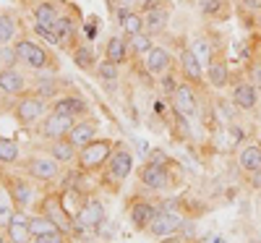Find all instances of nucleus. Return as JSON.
I'll return each instance as SVG.
<instances>
[{
  "mask_svg": "<svg viewBox=\"0 0 261 243\" xmlns=\"http://www.w3.org/2000/svg\"><path fill=\"white\" fill-rule=\"evenodd\" d=\"M115 147L118 144L110 141V139H94L86 147H81L79 149V167H81V173H94V170L105 167L107 160L113 157Z\"/></svg>",
  "mask_w": 261,
  "mask_h": 243,
  "instance_id": "obj_1",
  "label": "nucleus"
},
{
  "mask_svg": "<svg viewBox=\"0 0 261 243\" xmlns=\"http://www.w3.org/2000/svg\"><path fill=\"white\" fill-rule=\"evenodd\" d=\"M24 170L27 175H32L34 181H55L58 173H60V162L53 157V154H34L24 162Z\"/></svg>",
  "mask_w": 261,
  "mask_h": 243,
  "instance_id": "obj_2",
  "label": "nucleus"
},
{
  "mask_svg": "<svg viewBox=\"0 0 261 243\" xmlns=\"http://www.w3.org/2000/svg\"><path fill=\"white\" fill-rule=\"evenodd\" d=\"M76 126V118L73 115H63V113H50L42 123V134L53 141H60V139H68L71 128Z\"/></svg>",
  "mask_w": 261,
  "mask_h": 243,
  "instance_id": "obj_3",
  "label": "nucleus"
},
{
  "mask_svg": "<svg viewBox=\"0 0 261 243\" xmlns=\"http://www.w3.org/2000/svg\"><path fill=\"white\" fill-rule=\"evenodd\" d=\"M6 235H8L11 243H29V240H34L32 228H29V214H27L24 209H16V212L8 217Z\"/></svg>",
  "mask_w": 261,
  "mask_h": 243,
  "instance_id": "obj_4",
  "label": "nucleus"
},
{
  "mask_svg": "<svg viewBox=\"0 0 261 243\" xmlns=\"http://www.w3.org/2000/svg\"><path fill=\"white\" fill-rule=\"evenodd\" d=\"M130 173H134V154L125 147H115L113 157L107 160V175H110L113 181H125Z\"/></svg>",
  "mask_w": 261,
  "mask_h": 243,
  "instance_id": "obj_5",
  "label": "nucleus"
},
{
  "mask_svg": "<svg viewBox=\"0 0 261 243\" xmlns=\"http://www.w3.org/2000/svg\"><path fill=\"white\" fill-rule=\"evenodd\" d=\"M139 175H141V183L146 188H151V191H165V188L172 186V178H170L167 167L160 165V162H146Z\"/></svg>",
  "mask_w": 261,
  "mask_h": 243,
  "instance_id": "obj_6",
  "label": "nucleus"
},
{
  "mask_svg": "<svg viewBox=\"0 0 261 243\" xmlns=\"http://www.w3.org/2000/svg\"><path fill=\"white\" fill-rule=\"evenodd\" d=\"M105 217V207L99 199H89L79 207V212L73 214V225L76 228H99Z\"/></svg>",
  "mask_w": 261,
  "mask_h": 243,
  "instance_id": "obj_7",
  "label": "nucleus"
},
{
  "mask_svg": "<svg viewBox=\"0 0 261 243\" xmlns=\"http://www.w3.org/2000/svg\"><path fill=\"white\" fill-rule=\"evenodd\" d=\"M183 228V217H178L175 212H157V217L151 220V225H149V233L151 235H157V238H170V235H175L178 230Z\"/></svg>",
  "mask_w": 261,
  "mask_h": 243,
  "instance_id": "obj_8",
  "label": "nucleus"
},
{
  "mask_svg": "<svg viewBox=\"0 0 261 243\" xmlns=\"http://www.w3.org/2000/svg\"><path fill=\"white\" fill-rule=\"evenodd\" d=\"M16 55H18V60L21 63H27L29 68H45L47 65V53L42 50L39 45H34V42H27V39H21V42H16Z\"/></svg>",
  "mask_w": 261,
  "mask_h": 243,
  "instance_id": "obj_9",
  "label": "nucleus"
},
{
  "mask_svg": "<svg viewBox=\"0 0 261 243\" xmlns=\"http://www.w3.org/2000/svg\"><path fill=\"white\" fill-rule=\"evenodd\" d=\"M172 110H175V115H183V118L196 115L199 102H196V94L188 84H180L175 89V94H172Z\"/></svg>",
  "mask_w": 261,
  "mask_h": 243,
  "instance_id": "obj_10",
  "label": "nucleus"
},
{
  "mask_svg": "<svg viewBox=\"0 0 261 243\" xmlns=\"http://www.w3.org/2000/svg\"><path fill=\"white\" fill-rule=\"evenodd\" d=\"M45 113V100L42 97H24L16 105V118L21 123H34L37 118H42Z\"/></svg>",
  "mask_w": 261,
  "mask_h": 243,
  "instance_id": "obj_11",
  "label": "nucleus"
},
{
  "mask_svg": "<svg viewBox=\"0 0 261 243\" xmlns=\"http://www.w3.org/2000/svg\"><path fill=\"white\" fill-rule=\"evenodd\" d=\"M157 207L154 204H149V202H134L130 204V223H134V228H139V230H149V225H151V220L157 217Z\"/></svg>",
  "mask_w": 261,
  "mask_h": 243,
  "instance_id": "obj_12",
  "label": "nucleus"
},
{
  "mask_svg": "<svg viewBox=\"0 0 261 243\" xmlns=\"http://www.w3.org/2000/svg\"><path fill=\"white\" fill-rule=\"evenodd\" d=\"M94 139H97V123H94V120H81V123H76V126L71 128V134H68V141H71L76 149L86 147V144L94 141Z\"/></svg>",
  "mask_w": 261,
  "mask_h": 243,
  "instance_id": "obj_13",
  "label": "nucleus"
},
{
  "mask_svg": "<svg viewBox=\"0 0 261 243\" xmlns=\"http://www.w3.org/2000/svg\"><path fill=\"white\" fill-rule=\"evenodd\" d=\"M256 100H258V94H256V86L251 81H241L232 89V102L238 105V110H253Z\"/></svg>",
  "mask_w": 261,
  "mask_h": 243,
  "instance_id": "obj_14",
  "label": "nucleus"
},
{
  "mask_svg": "<svg viewBox=\"0 0 261 243\" xmlns=\"http://www.w3.org/2000/svg\"><path fill=\"white\" fill-rule=\"evenodd\" d=\"M167 18H170V13H167V8H162V6L146 8V13H144V27H146L149 34H157V32H162V29L167 27Z\"/></svg>",
  "mask_w": 261,
  "mask_h": 243,
  "instance_id": "obj_15",
  "label": "nucleus"
},
{
  "mask_svg": "<svg viewBox=\"0 0 261 243\" xmlns=\"http://www.w3.org/2000/svg\"><path fill=\"white\" fill-rule=\"evenodd\" d=\"M24 86H27V79L21 76L18 71H13V68L0 71V92H6V94H21V92H24Z\"/></svg>",
  "mask_w": 261,
  "mask_h": 243,
  "instance_id": "obj_16",
  "label": "nucleus"
},
{
  "mask_svg": "<svg viewBox=\"0 0 261 243\" xmlns=\"http://www.w3.org/2000/svg\"><path fill=\"white\" fill-rule=\"evenodd\" d=\"M238 165H241V170L248 173V175H251L253 170H258V167H261V147H258V144L243 147L241 154H238Z\"/></svg>",
  "mask_w": 261,
  "mask_h": 243,
  "instance_id": "obj_17",
  "label": "nucleus"
},
{
  "mask_svg": "<svg viewBox=\"0 0 261 243\" xmlns=\"http://www.w3.org/2000/svg\"><path fill=\"white\" fill-rule=\"evenodd\" d=\"M180 68H183V74H186L191 81H196V84L204 79V65H201L199 58L193 55V50H183V53H180Z\"/></svg>",
  "mask_w": 261,
  "mask_h": 243,
  "instance_id": "obj_18",
  "label": "nucleus"
},
{
  "mask_svg": "<svg viewBox=\"0 0 261 243\" xmlns=\"http://www.w3.org/2000/svg\"><path fill=\"white\" fill-rule=\"evenodd\" d=\"M53 113H63V115H86V102L81 97H60L53 105Z\"/></svg>",
  "mask_w": 261,
  "mask_h": 243,
  "instance_id": "obj_19",
  "label": "nucleus"
},
{
  "mask_svg": "<svg viewBox=\"0 0 261 243\" xmlns=\"http://www.w3.org/2000/svg\"><path fill=\"white\" fill-rule=\"evenodd\" d=\"M170 65V53L162 47H151L146 53V71L149 74H165Z\"/></svg>",
  "mask_w": 261,
  "mask_h": 243,
  "instance_id": "obj_20",
  "label": "nucleus"
},
{
  "mask_svg": "<svg viewBox=\"0 0 261 243\" xmlns=\"http://www.w3.org/2000/svg\"><path fill=\"white\" fill-rule=\"evenodd\" d=\"M29 228H32V235H34V238H37V235H45V233H53V230H60V225L55 223L53 217H47L45 212L29 217Z\"/></svg>",
  "mask_w": 261,
  "mask_h": 243,
  "instance_id": "obj_21",
  "label": "nucleus"
},
{
  "mask_svg": "<svg viewBox=\"0 0 261 243\" xmlns=\"http://www.w3.org/2000/svg\"><path fill=\"white\" fill-rule=\"evenodd\" d=\"M227 81H230L227 65L220 63V60H212V63H209V84L217 86V89H222V86H227Z\"/></svg>",
  "mask_w": 261,
  "mask_h": 243,
  "instance_id": "obj_22",
  "label": "nucleus"
},
{
  "mask_svg": "<svg viewBox=\"0 0 261 243\" xmlns=\"http://www.w3.org/2000/svg\"><path fill=\"white\" fill-rule=\"evenodd\" d=\"M50 154H53L58 162H71V160H76V147L68 139H60V141H53Z\"/></svg>",
  "mask_w": 261,
  "mask_h": 243,
  "instance_id": "obj_23",
  "label": "nucleus"
},
{
  "mask_svg": "<svg viewBox=\"0 0 261 243\" xmlns=\"http://www.w3.org/2000/svg\"><path fill=\"white\" fill-rule=\"evenodd\" d=\"M125 55H128V45H125L123 37H113L110 42H107V60L110 63L120 65L125 60Z\"/></svg>",
  "mask_w": 261,
  "mask_h": 243,
  "instance_id": "obj_24",
  "label": "nucleus"
},
{
  "mask_svg": "<svg viewBox=\"0 0 261 243\" xmlns=\"http://www.w3.org/2000/svg\"><path fill=\"white\" fill-rule=\"evenodd\" d=\"M8 193H11V199H13L16 204H27V202H29L32 188H29V183H27V181H21V178H11V181H8Z\"/></svg>",
  "mask_w": 261,
  "mask_h": 243,
  "instance_id": "obj_25",
  "label": "nucleus"
},
{
  "mask_svg": "<svg viewBox=\"0 0 261 243\" xmlns=\"http://www.w3.org/2000/svg\"><path fill=\"white\" fill-rule=\"evenodd\" d=\"M34 18H37V24L53 29V24L58 21V11H55L50 3H39V6L34 8Z\"/></svg>",
  "mask_w": 261,
  "mask_h": 243,
  "instance_id": "obj_26",
  "label": "nucleus"
},
{
  "mask_svg": "<svg viewBox=\"0 0 261 243\" xmlns=\"http://www.w3.org/2000/svg\"><path fill=\"white\" fill-rule=\"evenodd\" d=\"M118 24H120V29H123L125 34L134 37V34H141V32H144V16L130 11L125 18H120V21H118Z\"/></svg>",
  "mask_w": 261,
  "mask_h": 243,
  "instance_id": "obj_27",
  "label": "nucleus"
},
{
  "mask_svg": "<svg viewBox=\"0 0 261 243\" xmlns=\"http://www.w3.org/2000/svg\"><path fill=\"white\" fill-rule=\"evenodd\" d=\"M16 160H18V144L13 139H3V136H0V162L11 165Z\"/></svg>",
  "mask_w": 261,
  "mask_h": 243,
  "instance_id": "obj_28",
  "label": "nucleus"
},
{
  "mask_svg": "<svg viewBox=\"0 0 261 243\" xmlns=\"http://www.w3.org/2000/svg\"><path fill=\"white\" fill-rule=\"evenodd\" d=\"M53 32L60 37V45H63V42H68V39H73V24H71L65 16H63V18L58 16V21L53 24Z\"/></svg>",
  "mask_w": 261,
  "mask_h": 243,
  "instance_id": "obj_29",
  "label": "nucleus"
},
{
  "mask_svg": "<svg viewBox=\"0 0 261 243\" xmlns=\"http://www.w3.org/2000/svg\"><path fill=\"white\" fill-rule=\"evenodd\" d=\"M16 34V24H13V18L11 16H0V45H6V42H11Z\"/></svg>",
  "mask_w": 261,
  "mask_h": 243,
  "instance_id": "obj_30",
  "label": "nucleus"
},
{
  "mask_svg": "<svg viewBox=\"0 0 261 243\" xmlns=\"http://www.w3.org/2000/svg\"><path fill=\"white\" fill-rule=\"evenodd\" d=\"M193 55L201 60V65H209L212 63V45L206 39H196L193 42Z\"/></svg>",
  "mask_w": 261,
  "mask_h": 243,
  "instance_id": "obj_31",
  "label": "nucleus"
},
{
  "mask_svg": "<svg viewBox=\"0 0 261 243\" xmlns=\"http://www.w3.org/2000/svg\"><path fill=\"white\" fill-rule=\"evenodd\" d=\"M73 63L79 65V68H84V71H86V68H92V63H94L92 50H89V47H84V45L76 47V50H73Z\"/></svg>",
  "mask_w": 261,
  "mask_h": 243,
  "instance_id": "obj_32",
  "label": "nucleus"
},
{
  "mask_svg": "<svg viewBox=\"0 0 261 243\" xmlns=\"http://www.w3.org/2000/svg\"><path fill=\"white\" fill-rule=\"evenodd\" d=\"M16 209H13V202H11V193L6 188H0V220H6V223H8V217Z\"/></svg>",
  "mask_w": 261,
  "mask_h": 243,
  "instance_id": "obj_33",
  "label": "nucleus"
},
{
  "mask_svg": "<svg viewBox=\"0 0 261 243\" xmlns=\"http://www.w3.org/2000/svg\"><path fill=\"white\" fill-rule=\"evenodd\" d=\"M130 47H134V53H149L151 50V39H149V34H134L130 37Z\"/></svg>",
  "mask_w": 261,
  "mask_h": 243,
  "instance_id": "obj_34",
  "label": "nucleus"
},
{
  "mask_svg": "<svg viewBox=\"0 0 261 243\" xmlns=\"http://www.w3.org/2000/svg\"><path fill=\"white\" fill-rule=\"evenodd\" d=\"M97 76L105 79V81H115V79H118V65L110 63V60H107V63H99V65H97Z\"/></svg>",
  "mask_w": 261,
  "mask_h": 243,
  "instance_id": "obj_35",
  "label": "nucleus"
},
{
  "mask_svg": "<svg viewBox=\"0 0 261 243\" xmlns=\"http://www.w3.org/2000/svg\"><path fill=\"white\" fill-rule=\"evenodd\" d=\"M34 243H68V238H65V230H53L45 235H37Z\"/></svg>",
  "mask_w": 261,
  "mask_h": 243,
  "instance_id": "obj_36",
  "label": "nucleus"
},
{
  "mask_svg": "<svg viewBox=\"0 0 261 243\" xmlns=\"http://www.w3.org/2000/svg\"><path fill=\"white\" fill-rule=\"evenodd\" d=\"M50 94H55V81L53 79H39L37 81V97H50Z\"/></svg>",
  "mask_w": 261,
  "mask_h": 243,
  "instance_id": "obj_37",
  "label": "nucleus"
},
{
  "mask_svg": "<svg viewBox=\"0 0 261 243\" xmlns=\"http://www.w3.org/2000/svg\"><path fill=\"white\" fill-rule=\"evenodd\" d=\"M34 32H37V34H39L42 39H47L50 45H60V37H58V34L53 32V29H47V27H42V24H37V27H34Z\"/></svg>",
  "mask_w": 261,
  "mask_h": 243,
  "instance_id": "obj_38",
  "label": "nucleus"
},
{
  "mask_svg": "<svg viewBox=\"0 0 261 243\" xmlns=\"http://www.w3.org/2000/svg\"><path fill=\"white\" fill-rule=\"evenodd\" d=\"M160 89L172 97V94H175V89H178V84H175V79H172V76H162L160 79Z\"/></svg>",
  "mask_w": 261,
  "mask_h": 243,
  "instance_id": "obj_39",
  "label": "nucleus"
},
{
  "mask_svg": "<svg viewBox=\"0 0 261 243\" xmlns=\"http://www.w3.org/2000/svg\"><path fill=\"white\" fill-rule=\"evenodd\" d=\"M204 13H214V11H220V0H201V6H199Z\"/></svg>",
  "mask_w": 261,
  "mask_h": 243,
  "instance_id": "obj_40",
  "label": "nucleus"
},
{
  "mask_svg": "<svg viewBox=\"0 0 261 243\" xmlns=\"http://www.w3.org/2000/svg\"><path fill=\"white\" fill-rule=\"evenodd\" d=\"M251 186H253V188H261V167L251 173Z\"/></svg>",
  "mask_w": 261,
  "mask_h": 243,
  "instance_id": "obj_41",
  "label": "nucleus"
},
{
  "mask_svg": "<svg viewBox=\"0 0 261 243\" xmlns=\"http://www.w3.org/2000/svg\"><path fill=\"white\" fill-rule=\"evenodd\" d=\"M120 3H123L125 8H134V6H139V3H144V0H120Z\"/></svg>",
  "mask_w": 261,
  "mask_h": 243,
  "instance_id": "obj_42",
  "label": "nucleus"
},
{
  "mask_svg": "<svg viewBox=\"0 0 261 243\" xmlns=\"http://www.w3.org/2000/svg\"><path fill=\"white\" fill-rule=\"evenodd\" d=\"M206 243H227V240H225V238H220V235H214V238H209Z\"/></svg>",
  "mask_w": 261,
  "mask_h": 243,
  "instance_id": "obj_43",
  "label": "nucleus"
},
{
  "mask_svg": "<svg viewBox=\"0 0 261 243\" xmlns=\"http://www.w3.org/2000/svg\"><path fill=\"white\" fill-rule=\"evenodd\" d=\"M246 6H251V8H258V0H243Z\"/></svg>",
  "mask_w": 261,
  "mask_h": 243,
  "instance_id": "obj_44",
  "label": "nucleus"
},
{
  "mask_svg": "<svg viewBox=\"0 0 261 243\" xmlns=\"http://www.w3.org/2000/svg\"><path fill=\"white\" fill-rule=\"evenodd\" d=\"M0 243H6V235L3 233H0Z\"/></svg>",
  "mask_w": 261,
  "mask_h": 243,
  "instance_id": "obj_45",
  "label": "nucleus"
},
{
  "mask_svg": "<svg viewBox=\"0 0 261 243\" xmlns=\"http://www.w3.org/2000/svg\"><path fill=\"white\" fill-rule=\"evenodd\" d=\"M258 68H261V58H258Z\"/></svg>",
  "mask_w": 261,
  "mask_h": 243,
  "instance_id": "obj_46",
  "label": "nucleus"
}]
</instances>
